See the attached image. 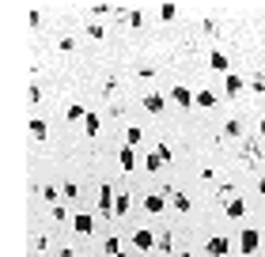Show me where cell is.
Listing matches in <instances>:
<instances>
[{
  "instance_id": "1",
  "label": "cell",
  "mask_w": 265,
  "mask_h": 257,
  "mask_svg": "<svg viewBox=\"0 0 265 257\" xmlns=\"http://www.w3.org/2000/svg\"><path fill=\"white\" fill-rule=\"evenodd\" d=\"M114 200H118V197H114V189L110 186H99V216H103V220L114 216Z\"/></svg>"
},
{
  "instance_id": "2",
  "label": "cell",
  "mask_w": 265,
  "mask_h": 257,
  "mask_svg": "<svg viewBox=\"0 0 265 257\" xmlns=\"http://www.w3.org/2000/svg\"><path fill=\"white\" fill-rule=\"evenodd\" d=\"M239 246H242V254H254V250L261 246V231L246 227V231H242V238H239Z\"/></svg>"
},
{
  "instance_id": "3",
  "label": "cell",
  "mask_w": 265,
  "mask_h": 257,
  "mask_svg": "<svg viewBox=\"0 0 265 257\" xmlns=\"http://www.w3.org/2000/svg\"><path fill=\"white\" fill-rule=\"evenodd\" d=\"M133 246H137V250H152V246H155V231H152V227L133 231Z\"/></svg>"
},
{
  "instance_id": "4",
  "label": "cell",
  "mask_w": 265,
  "mask_h": 257,
  "mask_svg": "<svg viewBox=\"0 0 265 257\" xmlns=\"http://www.w3.org/2000/svg\"><path fill=\"white\" fill-rule=\"evenodd\" d=\"M72 231H76V234H91V231H95V220H91L87 212L72 216Z\"/></svg>"
},
{
  "instance_id": "5",
  "label": "cell",
  "mask_w": 265,
  "mask_h": 257,
  "mask_svg": "<svg viewBox=\"0 0 265 257\" xmlns=\"http://www.w3.org/2000/svg\"><path fill=\"white\" fill-rule=\"evenodd\" d=\"M223 212H227L231 220H242V216H246V200H242V197H231L227 204H223Z\"/></svg>"
},
{
  "instance_id": "6",
  "label": "cell",
  "mask_w": 265,
  "mask_h": 257,
  "mask_svg": "<svg viewBox=\"0 0 265 257\" xmlns=\"http://www.w3.org/2000/svg\"><path fill=\"white\" fill-rule=\"evenodd\" d=\"M171 98H174V102H178V106H193V102H197V94L189 91V87H182V84H178V87H174V91H171Z\"/></svg>"
},
{
  "instance_id": "7",
  "label": "cell",
  "mask_w": 265,
  "mask_h": 257,
  "mask_svg": "<svg viewBox=\"0 0 265 257\" xmlns=\"http://www.w3.org/2000/svg\"><path fill=\"white\" fill-rule=\"evenodd\" d=\"M144 208H148L152 216H159L163 208H167V197H163V193H148V197H144Z\"/></svg>"
},
{
  "instance_id": "8",
  "label": "cell",
  "mask_w": 265,
  "mask_h": 257,
  "mask_svg": "<svg viewBox=\"0 0 265 257\" xmlns=\"http://www.w3.org/2000/svg\"><path fill=\"white\" fill-rule=\"evenodd\" d=\"M227 250H231V242L223 238V234H216V238H208V254H212V257H227Z\"/></svg>"
},
{
  "instance_id": "9",
  "label": "cell",
  "mask_w": 265,
  "mask_h": 257,
  "mask_svg": "<svg viewBox=\"0 0 265 257\" xmlns=\"http://www.w3.org/2000/svg\"><path fill=\"white\" fill-rule=\"evenodd\" d=\"M242 159H250V163H261V148H257L254 136H246V144H242Z\"/></svg>"
},
{
  "instance_id": "10",
  "label": "cell",
  "mask_w": 265,
  "mask_h": 257,
  "mask_svg": "<svg viewBox=\"0 0 265 257\" xmlns=\"http://www.w3.org/2000/svg\"><path fill=\"white\" fill-rule=\"evenodd\" d=\"M38 197L50 200V204H61V197H65V193H61V189H53V186H38Z\"/></svg>"
},
{
  "instance_id": "11",
  "label": "cell",
  "mask_w": 265,
  "mask_h": 257,
  "mask_svg": "<svg viewBox=\"0 0 265 257\" xmlns=\"http://www.w3.org/2000/svg\"><path fill=\"white\" fill-rule=\"evenodd\" d=\"M163 106H167V98H163L159 91H155V94H148V98H144V110H148V114H159Z\"/></svg>"
},
{
  "instance_id": "12",
  "label": "cell",
  "mask_w": 265,
  "mask_h": 257,
  "mask_svg": "<svg viewBox=\"0 0 265 257\" xmlns=\"http://www.w3.org/2000/svg\"><path fill=\"white\" fill-rule=\"evenodd\" d=\"M118 163H121V170H133V166H137V155H133V148H121V152H118Z\"/></svg>"
},
{
  "instance_id": "13",
  "label": "cell",
  "mask_w": 265,
  "mask_h": 257,
  "mask_svg": "<svg viewBox=\"0 0 265 257\" xmlns=\"http://www.w3.org/2000/svg\"><path fill=\"white\" fill-rule=\"evenodd\" d=\"M46 132H50V125H46L42 118H31V136H35V140H46Z\"/></svg>"
},
{
  "instance_id": "14",
  "label": "cell",
  "mask_w": 265,
  "mask_h": 257,
  "mask_svg": "<svg viewBox=\"0 0 265 257\" xmlns=\"http://www.w3.org/2000/svg\"><path fill=\"white\" fill-rule=\"evenodd\" d=\"M208 64H212V72H227V57H223L220 50H212V57H208Z\"/></svg>"
},
{
  "instance_id": "15",
  "label": "cell",
  "mask_w": 265,
  "mask_h": 257,
  "mask_svg": "<svg viewBox=\"0 0 265 257\" xmlns=\"http://www.w3.org/2000/svg\"><path fill=\"white\" fill-rule=\"evenodd\" d=\"M223 87H227V94H239L242 87H246V80H242V76H227V80H223Z\"/></svg>"
},
{
  "instance_id": "16",
  "label": "cell",
  "mask_w": 265,
  "mask_h": 257,
  "mask_svg": "<svg viewBox=\"0 0 265 257\" xmlns=\"http://www.w3.org/2000/svg\"><path fill=\"white\" fill-rule=\"evenodd\" d=\"M159 19H163V23L178 19V4H159Z\"/></svg>"
},
{
  "instance_id": "17",
  "label": "cell",
  "mask_w": 265,
  "mask_h": 257,
  "mask_svg": "<svg viewBox=\"0 0 265 257\" xmlns=\"http://www.w3.org/2000/svg\"><path fill=\"white\" fill-rule=\"evenodd\" d=\"M84 125H87V132H91V136H95V132H99V125H103V118H99V114H95V110H87Z\"/></svg>"
},
{
  "instance_id": "18",
  "label": "cell",
  "mask_w": 265,
  "mask_h": 257,
  "mask_svg": "<svg viewBox=\"0 0 265 257\" xmlns=\"http://www.w3.org/2000/svg\"><path fill=\"white\" fill-rule=\"evenodd\" d=\"M144 140V132H140L137 125H129V132H125V148H133V144H140Z\"/></svg>"
},
{
  "instance_id": "19",
  "label": "cell",
  "mask_w": 265,
  "mask_h": 257,
  "mask_svg": "<svg viewBox=\"0 0 265 257\" xmlns=\"http://www.w3.org/2000/svg\"><path fill=\"white\" fill-rule=\"evenodd\" d=\"M103 254H106V257H118V254H121V242H118V238H106V242H103Z\"/></svg>"
},
{
  "instance_id": "20",
  "label": "cell",
  "mask_w": 265,
  "mask_h": 257,
  "mask_svg": "<svg viewBox=\"0 0 265 257\" xmlns=\"http://www.w3.org/2000/svg\"><path fill=\"white\" fill-rule=\"evenodd\" d=\"M65 118H69V121H84L87 110H84V106H69V110H65Z\"/></svg>"
},
{
  "instance_id": "21",
  "label": "cell",
  "mask_w": 265,
  "mask_h": 257,
  "mask_svg": "<svg viewBox=\"0 0 265 257\" xmlns=\"http://www.w3.org/2000/svg\"><path fill=\"white\" fill-rule=\"evenodd\" d=\"M197 106H216V94L212 91H197Z\"/></svg>"
},
{
  "instance_id": "22",
  "label": "cell",
  "mask_w": 265,
  "mask_h": 257,
  "mask_svg": "<svg viewBox=\"0 0 265 257\" xmlns=\"http://www.w3.org/2000/svg\"><path fill=\"white\" fill-rule=\"evenodd\" d=\"M125 23H129V26H144V16L133 8V12H125Z\"/></svg>"
},
{
  "instance_id": "23",
  "label": "cell",
  "mask_w": 265,
  "mask_h": 257,
  "mask_svg": "<svg viewBox=\"0 0 265 257\" xmlns=\"http://www.w3.org/2000/svg\"><path fill=\"white\" fill-rule=\"evenodd\" d=\"M223 136H242V125L239 121H227V125H223Z\"/></svg>"
},
{
  "instance_id": "24",
  "label": "cell",
  "mask_w": 265,
  "mask_h": 257,
  "mask_svg": "<svg viewBox=\"0 0 265 257\" xmlns=\"http://www.w3.org/2000/svg\"><path fill=\"white\" fill-rule=\"evenodd\" d=\"M27 98H31V106H38V102H42V87H38V84H31V91H27Z\"/></svg>"
},
{
  "instance_id": "25",
  "label": "cell",
  "mask_w": 265,
  "mask_h": 257,
  "mask_svg": "<svg viewBox=\"0 0 265 257\" xmlns=\"http://www.w3.org/2000/svg\"><path fill=\"white\" fill-rule=\"evenodd\" d=\"M171 204H174V208H178V212H189V197H186V193H178V197H174V200H171Z\"/></svg>"
},
{
  "instance_id": "26",
  "label": "cell",
  "mask_w": 265,
  "mask_h": 257,
  "mask_svg": "<svg viewBox=\"0 0 265 257\" xmlns=\"http://www.w3.org/2000/svg\"><path fill=\"white\" fill-rule=\"evenodd\" d=\"M129 212V197H118L114 200V216H125Z\"/></svg>"
},
{
  "instance_id": "27",
  "label": "cell",
  "mask_w": 265,
  "mask_h": 257,
  "mask_svg": "<svg viewBox=\"0 0 265 257\" xmlns=\"http://www.w3.org/2000/svg\"><path fill=\"white\" fill-rule=\"evenodd\" d=\"M155 155H159V159H163V166L171 163V148H167V144H155Z\"/></svg>"
},
{
  "instance_id": "28",
  "label": "cell",
  "mask_w": 265,
  "mask_h": 257,
  "mask_svg": "<svg viewBox=\"0 0 265 257\" xmlns=\"http://www.w3.org/2000/svg\"><path fill=\"white\" fill-rule=\"evenodd\" d=\"M27 23H31V26H42V12L31 8V12H27Z\"/></svg>"
},
{
  "instance_id": "29",
  "label": "cell",
  "mask_w": 265,
  "mask_h": 257,
  "mask_svg": "<svg viewBox=\"0 0 265 257\" xmlns=\"http://www.w3.org/2000/svg\"><path fill=\"white\" fill-rule=\"evenodd\" d=\"M76 193H80V186H76V182H65V200H69V197H76Z\"/></svg>"
},
{
  "instance_id": "30",
  "label": "cell",
  "mask_w": 265,
  "mask_h": 257,
  "mask_svg": "<svg viewBox=\"0 0 265 257\" xmlns=\"http://www.w3.org/2000/svg\"><path fill=\"white\" fill-rule=\"evenodd\" d=\"M208 30V34H220V23H216V19H205V23H201Z\"/></svg>"
},
{
  "instance_id": "31",
  "label": "cell",
  "mask_w": 265,
  "mask_h": 257,
  "mask_svg": "<svg viewBox=\"0 0 265 257\" xmlns=\"http://www.w3.org/2000/svg\"><path fill=\"white\" fill-rule=\"evenodd\" d=\"M250 87H254V91H265V76H250Z\"/></svg>"
},
{
  "instance_id": "32",
  "label": "cell",
  "mask_w": 265,
  "mask_h": 257,
  "mask_svg": "<svg viewBox=\"0 0 265 257\" xmlns=\"http://www.w3.org/2000/svg\"><path fill=\"white\" fill-rule=\"evenodd\" d=\"M61 257H80V254H72V250H61Z\"/></svg>"
},
{
  "instance_id": "33",
  "label": "cell",
  "mask_w": 265,
  "mask_h": 257,
  "mask_svg": "<svg viewBox=\"0 0 265 257\" xmlns=\"http://www.w3.org/2000/svg\"><path fill=\"white\" fill-rule=\"evenodd\" d=\"M257 189H261V197H265V178H261V186H257Z\"/></svg>"
},
{
  "instance_id": "34",
  "label": "cell",
  "mask_w": 265,
  "mask_h": 257,
  "mask_svg": "<svg viewBox=\"0 0 265 257\" xmlns=\"http://www.w3.org/2000/svg\"><path fill=\"white\" fill-rule=\"evenodd\" d=\"M261 136H265V121H261Z\"/></svg>"
},
{
  "instance_id": "35",
  "label": "cell",
  "mask_w": 265,
  "mask_h": 257,
  "mask_svg": "<svg viewBox=\"0 0 265 257\" xmlns=\"http://www.w3.org/2000/svg\"><path fill=\"white\" fill-rule=\"evenodd\" d=\"M261 238H265V227H261Z\"/></svg>"
},
{
  "instance_id": "36",
  "label": "cell",
  "mask_w": 265,
  "mask_h": 257,
  "mask_svg": "<svg viewBox=\"0 0 265 257\" xmlns=\"http://www.w3.org/2000/svg\"><path fill=\"white\" fill-rule=\"evenodd\" d=\"M182 257H189V254H182Z\"/></svg>"
}]
</instances>
